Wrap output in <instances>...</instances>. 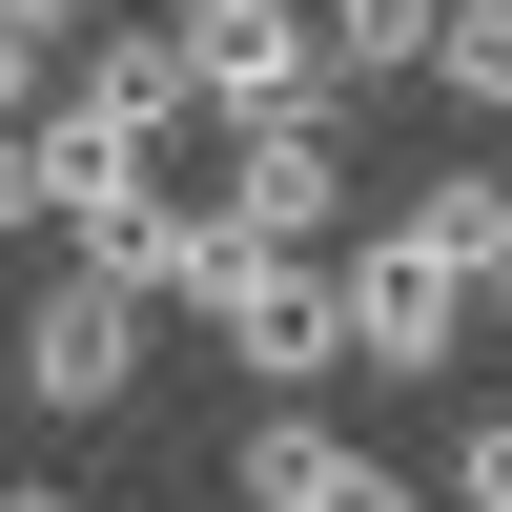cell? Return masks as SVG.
Returning a JSON list of instances; mask_svg holds the SVG:
<instances>
[{"label": "cell", "instance_id": "obj_14", "mask_svg": "<svg viewBox=\"0 0 512 512\" xmlns=\"http://www.w3.org/2000/svg\"><path fill=\"white\" fill-rule=\"evenodd\" d=\"M492 328H512V287H492Z\"/></svg>", "mask_w": 512, "mask_h": 512}, {"label": "cell", "instance_id": "obj_4", "mask_svg": "<svg viewBox=\"0 0 512 512\" xmlns=\"http://www.w3.org/2000/svg\"><path fill=\"white\" fill-rule=\"evenodd\" d=\"M472 308H492L472 267H431L410 226H349V369H390V390H410V369L472 349Z\"/></svg>", "mask_w": 512, "mask_h": 512}, {"label": "cell", "instance_id": "obj_5", "mask_svg": "<svg viewBox=\"0 0 512 512\" xmlns=\"http://www.w3.org/2000/svg\"><path fill=\"white\" fill-rule=\"evenodd\" d=\"M226 492H246V512H410V472L349 451L328 410H246V431H226Z\"/></svg>", "mask_w": 512, "mask_h": 512}, {"label": "cell", "instance_id": "obj_11", "mask_svg": "<svg viewBox=\"0 0 512 512\" xmlns=\"http://www.w3.org/2000/svg\"><path fill=\"white\" fill-rule=\"evenodd\" d=\"M0 21H21V41H62V62H82V41H103V0H0Z\"/></svg>", "mask_w": 512, "mask_h": 512}, {"label": "cell", "instance_id": "obj_13", "mask_svg": "<svg viewBox=\"0 0 512 512\" xmlns=\"http://www.w3.org/2000/svg\"><path fill=\"white\" fill-rule=\"evenodd\" d=\"M0 512H82V492H62V472H21V492H0Z\"/></svg>", "mask_w": 512, "mask_h": 512}, {"label": "cell", "instance_id": "obj_15", "mask_svg": "<svg viewBox=\"0 0 512 512\" xmlns=\"http://www.w3.org/2000/svg\"><path fill=\"white\" fill-rule=\"evenodd\" d=\"M308 21H328V0H308Z\"/></svg>", "mask_w": 512, "mask_h": 512}, {"label": "cell", "instance_id": "obj_10", "mask_svg": "<svg viewBox=\"0 0 512 512\" xmlns=\"http://www.w3.org/2000/svg\"><path fill=\"white\" fill-rule=\"evenodd\" d=\"M41 103H62V41H21V21H0V123H41Z\"/></svg>", "mask_w": 512, "mask_h": 512}, {"label": "cell", "instance_id": "obj_2", "mask_svg": "<svg viewBox=\"0 0 512 512\" xmlns=\"http://www.w3.org/2000/svg\"><path fill=\"white\" fill-rule=\"evenodd\" d=\"M205 328H226V369L287 410V390H328V369H349V267H308V246H246V287H226Z\"/></svg>", "mask_w": 512, "mask_h": 512}, {"label": "cell", "instance_id": "obj_1", "mask_svg": "<svg viewBox=\"0 0 512 512\" xmlns=\"http://www.w3.org/2000/svg\"><path fill=\"white\" fill-rule=\"evenodd\" d=\"M21 410H62V431H123V410H144V287H103V267H62L21 308Z\"/></svg>", "mask_w": 512, "mask_h": 512}, {"label": "cell", "instance_id": "obj_3", "mask_svg": "<svg viewBox=\"0 0 512 512\" xmlns=\"http://www.w3.org/2000/svg\"><path fill=\"white\" fill-rule=\"evenodd\" d=\"M41 123H82V144H185V123H205V41L185 21H103V41H82V62H62V103H41Z\"/></svg>", "mask_w": 512, "mask_h": 512}, {"label": "cell", "instance_id": "obj_8", "mask_svg": "<svg viewBox=\"0 0 512 512\" xmlns=\"http://www.w3.org/2000/svg\"><path fill=\"white\" fill-rule=\"evenodd\" d=\"M431 103H492V123H512V0H451V41H431Z\"/></svg>", "mask_w": 512, "mask_h": 512}, {"label": "cell", "instance_id": "obj_9", "mask_svg": "<svg viewBox=\"0 0 512 512\" xmlns=\"http://www.w3.org/2000/svg\"><path fill=\"white\" fill-rule=\"evenodd\" d=\"M451 512H512V410H472V431H451Z\"/></svg>", "mask_w": 512, "mask_h": 512}, {"label": "cell", "instance_id": "obj_6", "mask_svg": "<svg viewBox=\"0 0 512 512\" xmlns=\"http://www.w3.org/2000/svg\"><path fill=\"white\" fill-rule=\"evenodd\" d=\"M226 226L246 246H328L349 226V123H246L226 144Z\"/></svg>", "mask_w": 512, "mask_h": 512}, {"label": "cell", "instance_id": "obj_7", "mask_svg": "<svg viewBox=\"0 0 512 512\" xmlns=\"http://www.w3.org/2000/svg\"><path fill=\"white\" fill-rule=\"evenodd\" d=\"M390 226L431 246V267H472V287H512V164H431V185H410Z\"/></svg>", "mask_w": 512, "mask_h": 512}, {"label": "cell", "instance_id": "obj_12", "mask_svg": "<svg viewBox=\"0 0 512 512\" xmlns=\"http://www.w3.org/2000/svg\"><path fill=\"white\" fill-rule=\"evenodd\" d=\"M144 21H185V41H226V21H267V0H144Z\"/></svg>", "mask_w": 512, "mask_h": 512}]
</instances>
